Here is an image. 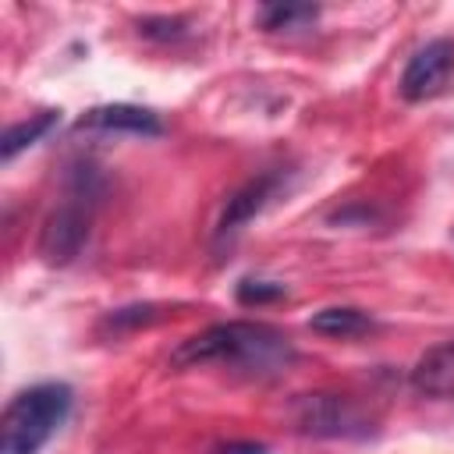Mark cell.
I'll list each match as a JSON object with an SVG mask.
<instances>
[{"label": "cell", "mask_w": 454, "mask_h": 454, "mask_svg": "<svg viewBox=\"0 0 454 454\" xmlns=\"http://www.w3.org/2000/svg\"><path fill=\"white\" fill-rule=\"evenodd\" d=\"M156 319H160V305H124L99 319V333H124V330L149 326Z\"/></svg>", "instance_id": "cell-12"}, {"label": "cell", "mask_w": 454, "mask_h": 454, "mask_svg": "<svg viewBox=\"0 0 454 454\" xmlns=\"http://www.w3.org/2000/svg\"><path fill=\"white\" fill-rule=\"evenodd\" d=\"M82 131H131V135H160L163 124L153 110L131 106V103H106L92 106L85 117H78Z\"/></svg>", "instance_id": "cell-7"}, {"label": "cell", "mask_w": 454, "mask_h": 454, "mask_svg": "<svg viewBox=\"0 0 454 454\" xmlns=\"http://www.w3.org/2000/svg\"><path fill=\"white\" fill-rule=\"evenodd\" d=\"M138 32H142L145 39H156V43H174V39H181L188 28H184L181 18H145V21H138Z\"/></svg>", "instance_id": "cell-14"}, {"label": "cell", "mask_w": 454, "mask_h": 454, "mask_svg": "<svg viewBox=\"0 0 454 454\" xmlns=\"http://www.w3.org/2000/svg\"><path fill=\"white\" fill-rule=\"evenodd\" d=\"M280 184H284V174H280V170L259 174V177H252L248 184H241V188L227 199V206H223V213H220L216 238H231L234 231H241L255 213H262V209H266V202L280 192Z\"/></svg>", "instance_id": "cell-6"}, {"label": "cell", "mask_w": 454, "mask_h": 454, "mask_svg": "<svg viewBox=\"0 0 454 454\" xmlns=\"http://www.w3.org/2000/svg\"><path fill=\"white\" fill-rule=\"evenodd\" d=\"M287 294V287L280 280H252L245 277L238 284V301L241 305H270V301H280Z\"/></svg>", "instance_id": "cell-13"}, {"label": "cell", "mask_w": 454, "mask_h": 454, "mask_svg": "<svg viewBox=\"0 0 454 454\" xmlns=\"http://www.w3.org/2000/svg\"><path fill=\"white\" fill-rule=\"evenodd\" d=\"M71 415L67 383H35L14 394L0 419V454H39Z\"/></svg>", "instance_id": "cell-3"}, {"label": "cell", "mask_w": 454, "mask_h": 454, "mask_svg": "<svg viewBox=\"0 0 454 454\" xmlns=\"http://www.w3.org/2000/svg\"><path fill=\"white\" fill-rule=\"evenodd\" d=\"M220 454H266V447L262 443H227V447H220Z\"/></svg>", "instance_id": "cell-15"}, {"label": "cell", "mask_w": 454, "mask_h": 454, "mask_svg": "<svg viewBox=\"0 0 454 454\" xmlns=\"http://www.w3.org/2000/svg\"><path fill=\"white\" fill-rule=\"evenodd\" d=\"M103 195V177L92 163H74L64 177V195L39 231V255L50 266H67L89 241L92 213Z\"/></svg>", "instance_id": "cell-2"}, {"label": "cell", "mask_w": 454, "mask_h": 454, "mask_svg": "<svg viewBox=\"0 0 454 454\" xmlns=\"http://www.w3.org/2000/svg\"><path fill=\"white\" fill-rule=\"evenodd\" d=\"M408 383L415 394L426 397H454V340L422 351L419 362L411 365Z\"/></svg>", "instance_id": "cell-8"}, {"label": "cell", "mask_w": 454, "mask_h": 454, "mask_svg": "<svg viewBox=\"0 0 454 454\" xmlns=\"http://www.w3.org/2000/svg\"><path fill=\"white\" fill-rule=\"evenodd\" d=\"M319 18V7L312 4H266L259 11V25L266 32H294Z\"/></svg>", "instance_id": "cell-11"}, {"label": "cell", "mask_w": 454, "mask_h": 454, "mask_svg": "<svg viewBox=\"0 0 454 454\" xmlns=\"http://www.w3.org/2000/svg\"><path fill=\"white\" fill-rule=\"evenodd\" d=\"M57 121H60V110H43V114H35V117H28V121L11 124V128L4 131V138H0V156H4V163L14 160L21 149L35 145L46 131L57 128Z\"/></svg>", "instance_id": "cell-10"}, {"label": "cell", "mask_w": 454, "mask_h": 454, "mask_svg": "<svg viewBox=\"0 0 454 454\" xmlns=\"http://www.w3.org/2000/svg\"><path fill=\"white\" fill-rule=\"evenodd\" d=\"M450 74H454V39H429L404 64L401 96L408 103H422V99L443 92V85L450 82Z\"/></svg>", "instance_id": "cell-5"}, {"label": "cell", "mask_w": 454, "mask_h": 454, "mask_svg": "<svg viewBox=\"0 0 454 454\" xmlns=\"http://www.w3.org/2000/svg\"><path fill=\"white\" fill-rule=\"evenodd\" d=\"M294 362V348L284 330L270 323H213L202 333L181 340L170 351L174 369H195V365H223L245 376H280Z\"/></svg>", "instance_id": "cell-1"}, {"label": "cell", "mask_w": 454, "mask_h": 454, "mask_svg": "<svg viewBox=\"0 0 454 454\" xmlns=\"http://www.w3.org/2000/svg\"><path fill=\"white\" fill-rule=\"evenodd\" d=\"M291 422L309 436H365L369 419L340 394H301L291 404Z\"/></svg>", "instance_id": "cell-4"}, {"label": "cell", "mask_w": 454, "mask_h": 454, "mask_svg": "<svg viewBox=\"0 0 454 454\" xmlns=\"http://www.w3.org/2000/svg\"><path fill=\"white\" fill-rule=\"evenodd\" d=\"M376 326V319L365 312V309H355V305H330V309H319L312 319H309V330L323 333V337H362Z\"/></svg>", "instance_id": "cell-9"}]
</instances>
